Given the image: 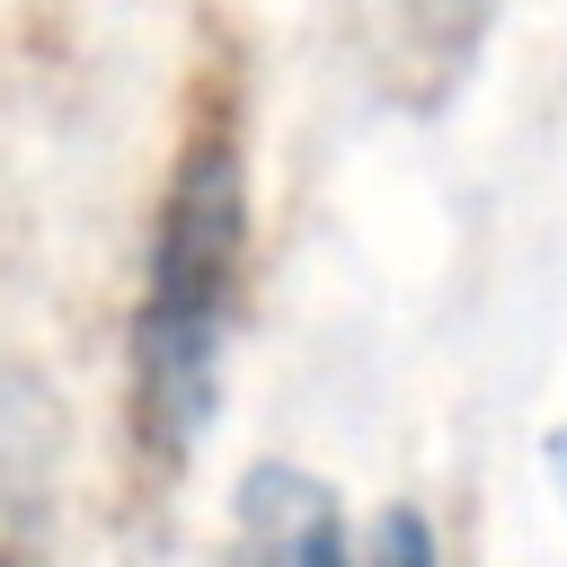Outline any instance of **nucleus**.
<instances>
[{
    "label": "nucleus",
    "instance_id": "f257e3e1",
    "mask_svg": "<svg viewBox=\"0 0 567 567\" xmlns=\"http://www.w3.org/2000/svg\"><path fill=\"white\" fill-rule=\"evenodd\" d=\"M248 53L230 18L195 27L177 80V133L159 159L142 284L124 328V478L168 496L221 408V354L248 292Z\"/></svg>",
    "mask_w": 567,
    "mask_h": 567
},
{
    "label": "nucleus",
    "instance_id": "39448f33",
    "mask_svg": "<svg viewBox=\"0 0 567 567\" xmlns=\"http://www.w3.org/2000/svg\"><path fill=\"white\" fill-rule=\"evenodd\" d=\"M354 567H443V540H434V523H425V505H381L372 523H363V540H354Z\"/></svg>",
    "mask_w": 567,
    "mask_h": 567
},
{
    "label": "nucleus",
    "instance_id": "423d86ee",
    "mask_svg": "<svg viewBox=\"0 0 567 567\" xmlns=\"http://www.w3.org/2000/svg\"><path fill=\"white\" fill-rule=\"evenodd\" d=\"M540 461H549V478H558V496H567V425H558V434L540 443Z\"/></svg>",
    "mask_w": 567,
    "mask_h": 567
},
{
    "label": "nucleus",
    "instance_id": "f03ea898",
    "mask_svg": "<svg viewBox=\"0 0 567 567\" xmlns=\"http://www.w3.org/2000/svg\"><path fill=\"white\" fill-rule=\"evenodd\" d=\"M496 0H354V44L399 115H443L478 71Z\"/></svg>",
    "mask_w": 567,
    "mask_h": 567
},
{
    "label": "nucleus",
    "instance_id": "7ed1b4c3",
    "mask_svg": "<svg viewBox=\"0 0 567 567\" xmlns=\"http://www.w3.org/2000/svg\"><path fill=\"white\" fill-rule=\"evenodd\" d=\"M0 567H62V399L0 363Z\"/></svg>",
    "mask_w": 567,
    "mask_h": 567
},
{
    "label": "nucleus",
    "instance_id": "20e7f679",
    "mask_svg": "<svg viewBox=\"0 0 567 567\" xmlns=\"http://www.w3.org/2000/svg\"><path fill=\"white\" fill-rule=\"evenodd\" d=\"M230 567H354L337 487L301 461H248L230 487Z\"/></svg>",
    "mask_w": 567,
    "mask_h": 567
}]
</instances>
